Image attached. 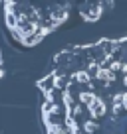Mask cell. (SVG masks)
<instances>
[{
	"label": "cell",
	"mask_w": 127,
	"mask_h": 134,
	"mask_svg": "<svg viewBox=\"0 0 127 134\" xmlns=\"http://www.w3.org/2000/svg\"><path fill=\"white\" fill-rule=\"evenodd\" d=\"M40 93L48 134H127V36L62 51Z\"/></svg>",
	"instance_id": "obj_1"
},
{
	"label": "cell",
	"mask_w": 127,
	"mask_h": 134,
	"mask_svg": "<svg viewBox=\"0 0 127 134\" xmlns=\"http://www.w3.org/2000/svg\"><path fill=\"white\" fill-rule=\"evenodd\" d=\"M70 2H6L4 20L12 38L22 46H36L68 20Z\"/></svg>",
	"instance_id": "obj_2"
}]
</instances>
